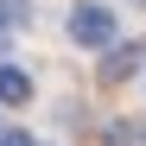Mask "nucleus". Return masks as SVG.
<instances>
[{
  "instance_id": "1",
  "label": "nucleus",
  "mask_w": 146,
  "mask_h": 146,
  "mask_svg": "<svg viewBox=\"0 0 146 146\" xmlns=\"http://www.w3.org/2000/svg\"><path fill=\"white\" fill-rule=\"evenodd\" d=\"M70 38L76 44H114V13L108 7H76L70 13Z\"/></svg>"
},
{
  "instance_id": "3",
  "label": "nucleus",
  "mask_w": 146,
  "mask_h": 146,
  "mask_svg": "<svg viewBox=\"0 0 146 146\" xmlns=\"http://www.w3.org/2000/svg\"><path fill=\"white\" fill-rule=\"evenodd\" d=\"M26 95H32V76L13 70V64H0V102H26Z\"/></svg>"
},
{
  "instance_id": "2",
  "label": "nucleus",
  "mask_w": 146,
  "mask_h": 146,
  "mask_svg": "<svg viewBox=\"0 0 146 146\" xmlns=\"http://www.w3.org/2000/svg\"><path fill=\"white\" fill-rule=\"evenodd\" d=\"M140 44H114V51L102 57V83H121V76H133V70H140Z\"/></svg>"
},
{
  "instance_id": "4",
  "label": "nucleus",
  "mask_w": 146,
  "mask_h": 146,
  "mask_svg": "<svg viewBox=\"0 0 146 146\" xmlns=\"http://www.w3.org/2000/svg\"><path fill=\"white\" fill-rule=\"evenodd\" d=\"M0 146H32V140L26 133H0Z\"/></svg>"
},
{
  "instance_id": "5",
  "label": "nucleus",
  "mask_w": 146,
  "mask_h": 146,
  "mask_svg": "<svg viewBox=\"0 0 146 146\" xmlns=\"http://www.w3.org/2000/svg\"><path fill=\"white\" fill-rule=\"evenodd\" d=\"M0 32H7V26H0Z\"/></svg>"
}]
</instances>
